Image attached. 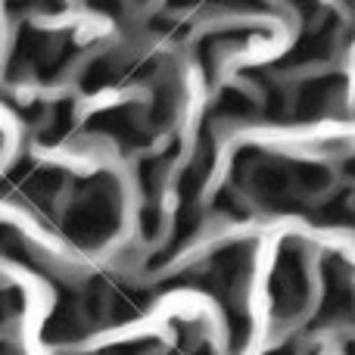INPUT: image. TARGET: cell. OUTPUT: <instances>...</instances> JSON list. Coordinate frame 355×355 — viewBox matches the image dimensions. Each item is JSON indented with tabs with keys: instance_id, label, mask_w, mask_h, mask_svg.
I'll return each instance as SVG.
<instances>
[]
</instances>
